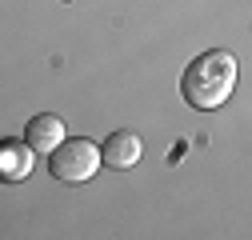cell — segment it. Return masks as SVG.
<instances>
[{"label": "cell", "mask_w": 252, "mask_h": 240, "mask_svg": "<svg viewBox=\"0 0 252 240\" xmlns=\"http://www.w3.org/2000/svg\"><path fill=\"white\" fill-rule=\"evenodd\" d=\"M236 56L224 48H208L196 60H188V68L180 76V96L184 104H192L196 112H212L220 104H228L236 88Z\"/></svg>", "instance_id": "6da1fadb"}, {"label": "cell", "mask_w": 252, "mask_h": 240, "mask_svg": "<svg viewBox=\"0 0 252 240\" xmlns=\"http://www.w3.org/2000/svg\"><path fill=\"white\" fill-rule=\"evenodd\" d=\"M104 164V152L92 140L84 136H72L56 148V152H48V168L56 180H64V184H84V180L96 176V168Z\"/></svg>", "instance_id": "7a4b0ae2"}, {"label": "cell", "mask_w": 252, "mask_h": 240, "mask_svg": "<svg viewBox=\"0 0 252 240\" xmlns=\"http://www.w3.org/2000/svg\"><path fill=\"white\" fill-rule=\"evenodd\" d=\"M100 152H104V168L124 172V168H136V160L144 156V144H140V136H136V132L120 128V132H112V136L100 144Z\"/></svg>", "instance_id": "3957f363"}, {"label": "cell", "mask_w": 252, "mask_h": 240, "mask_svg": "<svg viewBox=\"0 0 252 240\" xmlns=\"http://www.w3.org/2000/svg\"><path fill=\"white\" fill-rule=\"evenodd\" d=\"M24 140L32 144L36 152H56V148L68 140L64 120H60L56 112H40V116H32V120L24 124Z\"/></svg>", "instance_id": "277c9868"}, {"label": "cell", "mask_w": 252, "mask_h": 240, "mask_svg": "<svg viewBox=\"0 0 252 240\" xmlns=\"http://www.w3.org/2000/svg\"><path fill=\"white\" fill-rule=\"evenodd\" d=\"M32 152L36 148L28 140H4L0 144V176H4L8 184L28 180V172H32Z\"/></svg>", "instance_id": "5b68a950"}]
</instances>
